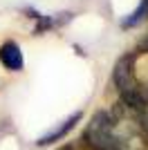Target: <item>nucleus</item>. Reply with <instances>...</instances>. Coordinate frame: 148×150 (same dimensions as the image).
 Returning <instances> with one entry per match:
<instances>
[{
  "label": "nucleus",
  "mask_w": 148,
  "mask_h": 150,
  "mask_svg": "<svg viewBox=\"0 0 148 150\" xmlns=\"http://www.w3.org/2000/svg\"><path fill=\"white\" fill-rule=\"evenodd\" d=\"M25 13H29L31 18L36 20V27H34V34H36V36H41V34H45V31H49V29H56V27H61V25H65V23L72 20V13L70 11L45 16V13H38V11H34V9H25Z\"/></svg>",
  "instance_id": "2"
},
{
  "label": "nucleus",
  "mask_w": 148,
  "mask_h": 150,
  "mask_svg": "<svg viewBox=\"0 0 148 150\" xmlns=\"http://www.w3.org/2000/svg\"><path fill=\"white\" fill-rule=\"evenodd\" d=\"M81 117H83V112H74L72 117H68V119L63 121V123H58L56 125V128H52V130L47 132V134H45V137H41L36 141V146L38 148H45V146H52V144H56V141H61L63 137H65V134H68L70 130H72L74 125L79 123L81 121Z\"/></svg>",
  "instance_id": "3"
},
{
  "label": "nucleus",
  "mask_w": 148,
  "mask_h": 150,
  "mask_svg": "<svg viewBox=\"0 0 148 150\" xmlns=\"http://www.w3.org/2000/svg\"><path fill=\"white\" fill-rule=\"evenodd\" d=\"M83 137L92 146V150H126L121 139L115 134V119L103 110L92 117Z\"/></svg>",
  "instance_id": "1"
},
{
  "label": "nucleus",
  "mask_w": 148,
  "mask_h": 150,
  "mask_svg": "<svg viewBox=\"0 0 148 150\" xmlns=\"http://www.w3.org/2000/svg\"><path fill=\"white\" fill-rule=\"evenodd\" d=\"M146 18H148V0H142V2H139V7H137L135 11L128 13V16L121 20V29H130V27L142 25Z\"/></svg>",
  "instance_id": "5"
},
{
  "label": "nucleus",
  "mask_w": 148,
  "mask_h": 150,
  "mask_svg": "<svg viewBox=\"0 0 148 150\" xmlns=\"http://www.w3.org/2000/svg\"><path fill=\"white\" fill-rule=\"evenodd\" d=\"M0 63L5 65L9 72H20L25 67V58L20 47L14 40H7V43L0 45Z\"/></svg>",
  "instance_id": "4"
}]
</instances>
